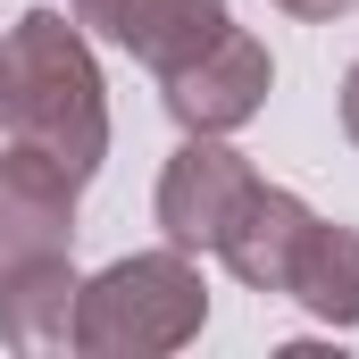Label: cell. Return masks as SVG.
Returning <instances> with one entry per match:
<instances>
[{
    "mask_svg": "<svg viewBox=\"0 0 359 359\" xmlns=\"http://www.w3.org/2000/svg\"><path fill=\"white\" fill-rule=\"evenodd\" d=\"M8 134L42 151L50 168H67L76 184H92L109 159L100 59H92L84 25H67L59 8H25L8 34Z\"/></svg>",
    "mask_w": 359,
    "mask_h": 359,
    "instance_id": "obj_1",
    "label": "cell"
},
{
    "mask_svg": "<svg viewBox=\"0 0 359 359\" xmlns=\"http://www.w3.org/2000/svg\"><path fill=\"white\" fill-rule=\"evenodd\" d=\"M209 326V284L192 268V251H134L117 268H100L76 301V351L92 359H168Z\"/></svg>",
    "mask_w": 359,
    "mask_h": 359,
    "instance_id": "obj_2",
    "label": "cell"
},
{
    "mask_svg": "<svg viewBox=\"0 0 359 359\" xmlns=\"http://www.w3.org/2000/svg\"><path fill=\"white\" fill-rule=\"evenodd\" d=\"M268 42L259 34H243V25H226L201 59H184V67H168L159 76V92H168V117H176L184 134H234V126H251L259 109H268Z\"/></svg>",
    "mask_w": 359,
    "mask_h": 359,
    "instance_id": "obj_3",
    "label": "cell"
},
{
    "mask_svg": "<svg viewBox=\"0 0 359 359\" xmlns=\"http://www.w3.org/2000/svg\"><path fill=\"white\" fill-rule=\"evenodd\" d=\"M251 192H259V168L243 151H226L217 134H192L159 176V234L176 251H217Z\"/></svg>",
    "mask_w": 359,
    "mask_h": 359,
    "instance_id": "obj_4",
    "label": "cell"
},
{
    "mask_svg": "<svg viewBox=\"0 0 359 359\" xmlns=\"http://www.w3.org/2000/svg\"><path fill=\"white\" fill-rule=\"evenodd\" d=\"M76 192L84 184L67 176V168H50L42 151L8 142L0 151V268L76 251Z\"/></svg>",
    "mask_w": 359,
    "mask_h": 359,
    "instance_id": "obj_5",
    "label": "cell"
},
{
    "mask_svg": "<svg viewBox=\"0 0 359 359\" xmlns=\"http://www.w3.org/2000/svg\"><path fill=\"white\" fill-rule=\"evenodd\" d=\"M76 8V25H92L100 42H117V50H134L151 76H168L184 59H201L234 17H226V0H67Z\"/></svg>",
    "mask_w": 359,
    "mask_h": 359,
    "instance_id": "obj_6",
    "label": "cell"
},
{
    "mask_svg": "<svg viewBox=\"0 0 359 359\" xmlns=\"http://www.w3.org/2000/svg\"><path fill=\"white\" fill-rule=\"evenodd\" d=\"M76 301H84V276H76L67 251L25 259V268H0V343L17 359L76 351Z\"/></svg>",
    "mask_w": 359,
    "mask_h": 359,
    "instance_id": "obj_7",
    "label": "cell"
},
{
    "mask_svg": "<svg viewBox=\"0 0 359 359\" xmlns=\"http://www.w3.org/2000/svg\"><path fill=\"white\" fill-rule=\"evenodd\" d=\"M301 234H309V201H301V192H284V184H259V192L243 201V217L226 226L217 259L234 268V284H251V292H284Z\"/></svg>",
    "mask_w": 359,
    "mask_h": 359,
    "instance_id": "obj_8",
    "label": "cell"
},
{
    "mask_svg": "<svg viewBox=\"0 0 359 359\" xmlns=\"http://www.w3.org/2000/svg\"><path fill=\"white\" fill-rule=\"evenodd\" d=\"M284 301H301L318 326L351 334L359 326V226L309 217V234H301V251H292V276H284Z\"/></svg>",
    "mask_w": 359,
    "mask_h": 359,
    "instance_id": "obj_9",
    "label": "cell"
},
{
    "mask_svg": "<svg viewBox=\"0 0 359 359\" xmlns=\"http://www.w3.org/2000/svg\"><path fill=\"white\" fill-rule=\"evenodd\" d=\"M284 17H301V25H334V17H351L359 0H276Z\"/></svg>",
    "mask_w": 359,
    "mask_h": 359,
    "instance_id": "obj_10",
    "label": "cell"
},
{
    "mask_svg": "<svg viewBox=\"0 0 359 359\" xmlns=\"http://www.w3.org/2000/svg\"><path fill=\"white\" fill-rule=\"evenodd\" d=\"M343 134L359 142V59H351V76H343Z\"/></svg>",
    "mask_w": 359,
    "mask_h": 359,
    "instance_id": "obj_11",
    "label": "cell"
},
{
    "mask_svg": "<svg viewBox=\"0 0 359 359\" xmlns=\"http://www.w3.org/2000/svg\"><path fill=\"white\" fill-rule=\"evenodd\" d=\"M0 126H8V50H0Z\"/></svg>",
    "mask_w": 359,
    "mask_h": 359,
    "instance_id": "obj_12",
    "label": "cell"
}]
</instances>
